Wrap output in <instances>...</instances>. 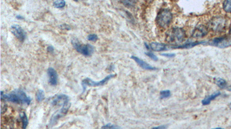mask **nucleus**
<instances>
[{"label": "nucleus", "instance_id": "nucleus-1", "mask_svg": "<svg viewBox=\"0 0 231 129\" xmlns=\"http://www.w3.org/2000/svg\"><path fill=\"white\" fill-rule=\"evenodd\" d=\"M1 99L2 101H7L11 102L25 104L27 105H29L31 102V98L27 96L24 91L20 89L15 90L9 94H5L4 93V92L1 91Z\"/></svg>", "mask_w": 231, "mask_h": 129}, {"label": "nucleus", "instance_id": "nucleus-2", "mask_svg": "<svg viewBox=\"0 0 231 129\" xmlns=\"http://www.w3.org/2000/svg\"><path fill=\"white\" fill-rule=\"evenodd\" d=\"M186 36V32L183 29L181 28H174L167 32L166 40L169 43L179 44L184 40Z\"/></svg>", "mask_w": 231, "mask_h": 129}, {"label": "nucleus", "instance_id": "nucleus-3", "mask_svg": "<svg viewBox=\"0 0 231 129\" xmlns=\"http://www.w3.org/2000/svg\"><path fill=\"white\" fill-rule=\"evenodd\" d=\"M71 43L77 52L82 54L84 56H90L93 54L94 48L91 44H80L76 38H73L71 39Z\"/></svg>", "mask_w": 231, "mask_h": 129}, {"label": "nucleus", "instance_id": "nucleus-4", "mask_svg": "<svg viewBox=\"0 0 231 129\" xmlns=\"http://www.w3.org/2000/svg\"><path fill=\"white\" fill-rule=\"evenodd\" d=\"M173 16L171 11L168 9H162L158 13L157 17V22L162 28L168 27L172 20Z\"/></svg>", "mask_w": 231, "mask_h": 129}, {"label": "nucleus", "instance_id": "nucleus-5", "mask_svg": "<svg viewBox=\"0 0 231 129\" xmlns=\"http://www.w3.org/2000/svg\"><path fill=\"white\" fill-rule=\"evenodd\" d=\"M226 25V20L223 17H213L209 22V27L213 31L220 32L222 31Z\"/></svg>", "mask_w": 231, "mask_h": 129}, {"label": "nucleus", "instance_id": "nucleus-6", "mask_svg": "<svg viewBox=\"0 0 231 129\" xmlns=\"http://www.w3.org/2000/svg\"><path fill=\"white\" fill-rule=\"evenodd\" d=\"M115 74H110V75L107 76L106 77H105L104 79H103L102 81H92L90 78H86V79H84L82 82L83 88V92L85 91L86 88L87 86L88 87H99V86H104L108 82V81H110L111 79L115 77Z\"/></svg>", "mask_w": 231, "mask_h": 129}, {"label": "nucleus", "instance_id": "nucleus-7", "mask_svg": "<svg viewBox=\"0 0 231 129\" xmlns=\"http://www.w3.org/2000/svg\"><path fill=\"white\" fill-rule=\"evenodd\" d=\"M70 107H71V103L69 102L64 103L63 106H62V108L60 110L55 112L53 115L52 117L51 118L50 121V126H53L59 121V119L64 117L68 113Z\"/></svg>", "mask_w": 231, "mask_h": 129}, {"label": "nucleus", "instance_id": "nucleus-8", "mask_svg": "<svg viewBox=\"0 0 231 129\" xmlns=\"http://www.w3.org/2000/svg\"><path fill=\"white\" fill-rule=\"evenodd\" d=\"M208 44L220 48H225L231 45V38L228 37L215 38L209 41Z\"/></svg>", "mask_w": 231, "mask_h": 129}, {"label": "nucleus", "instance_id": "nucleus-9", "mask_svg": "<svg viewBox=\"0 0 231 129\" xmlns=\"http://www.w3.org/2000/svg\"><path fill=\"white\" fill-rule=\"evenodd\" d=\"M11 31L12 34L21 42H23L27 37L26 32L22 27L19 25L14 24L11 27Z\"/></svg>", "mask_w": 231, "mask_h": 129}, {"label": "nucleus", "instance_id": "nucleus-10", "mask_svg": "<svg viewBox=\"0 0 231 129\" xmlns=\"http://www.w3.org/2000/svg\"><path fill=\"white\" fill-rule=\"evenodd\" d=\"M208 30L206 27L204 25H199L194 30L192 36L193 38H203L208 34Z\"/></svg>", "mask_w": 231, "mask_h": 129}, {"label": "nucleus", "instance_id": "nucleus-11", "mask_svg": "<svg viewBox=\"0 0 231 129\" xmlns=\"http://www.w3.org/2000/svg\"><path fill=\"white\" fill-rule=\"evenodd\" d=\"M69 102V97L66 95L61 94L57 95L52 100V104L53 106H58V105H62L66 103Z\"/></svg>", "mask_w": 231, "mask_h": 129}, {"label": "nucleus", "instance_id": "nucleus-12", "mask_svg": "<svg viewBox=\"0 0 231 129\" xmlns=\"http://www.w3.org/2000/svg\"><path fill=\"white\" fill-rule=\"evenodd\" d=\"M47 72L50 84L52 86H55L58 82V74L57 71L53 68H49Z\"/></svg>", "mask_w": 231, "mask_h": 129}, {"label": "nucleus", "instance_id": "nucleus-13", "mask_svg": "<svg viewBox=\"0 0 231 129\" xmlns=\"http://www.w3.org/2000/svg\"><path fill=\"white\" fill-rule=\"evenodd\" d=\"M132 59L133 60H135L137 64H138L140 67H141L142 68L144 69V70H157V68L154 67H152L151 65L149 64L148 63H147L146 62H145L144 61H143V60L140 59H139L138 57H136L135 56H132L131 57Z\"/></svg>", "mask_w": 231, "mask_h": 129}, {"label": "nucleus", "instance_id": "nucleus-14", "mask_svg": "<svg viewBox=\"0 0 231 129\" xmlns=\"http://www.w3.org/2000/svg\"><path fill=\"white\" fill-rule=\"evenodd\" d=\"M150 47L154 51H162L168 49V47L166 45L162 43L153 42L150 45Z\"/></svg>", "mask_w": 231, "mask_h": 129}, {"label": "nucleus", "instance_id": "nucleus-15", "mask_svg": "<svg viewBox=\"0 0 231 129\" xmlns=\"http://www.w3.org/2000/svg\"><path fill=\"white\" fill-rule=\"evenodd\" d=\"M205 43L204 41H195V42H187L185 44H184L183 45H180V46H176V47H175V48H193L194 47H195L197 45H198L199 44H204Z\"/></svg>", "mask_w": 231, "mask_h": 129}, {"label": "nucleus", "instance_id": "nucleus-16", "mask_svg": "<svg viewBox=\"0 0 231 129\" xmlns=\"http://www.w3.org/2000/svg\"><path fill=\"white\" fill-rule=\"evenodd\" d=\"M220 95H221V92H215L214 94H213L209 95L208 97L205 98L204 100L202 101V104L203 105H208V104H209L210 103L211 101H212L213 100L215 99L217 97L220 96Z\"/></svg>", "mask_w": 231, "mask_h": 129}, {"label": "nucleus", "instance_id": "nucleus-17", "mask_svg": "<svg viewBox=\"0 0 231 129\" xmlns=\"http://www.w3.org/2000/svg\"><path fill=\"white\" fill-rule=\"evenodd\" d=\"M20 118L22 121L23 129H26L28 124V120L27 115L24 113H22L20 114Z\"/></svg>", "mask_w": 231, "mask_h": 129}, {"label": "nucleus", "instance_id": "nucleus-18", "mask_svg": "<svg viewBox=\"0 0 231 129\" xmlns=\"http://www.w3.org/2000/svg\"><path fill=\"white\" fill-rule=\"evenodd\" d=\"M215 84L220 87V88H224L226 87L227 85V83H226V81L224 79H221V78H217L215 79Z\"/></svg>", "mask_w": 231, "mask_h": 129}, {"label": "nucleus", "instance_id": "nucleus-19", "mask_svg": "<svg viewBox=\"0 0 231 129\" xmlns=\"http://www.w3.org/2000/svg\"><path fill=\"white\" fill-rule=\"evenodd\" d=\"M44 98H45V95H44V91L42 90H39L36 94V99L37 101L42 102V101L44 100Z\"/></svg>", "mask_w": 231, "mask_h": 129}, {"label": "nucleus", "instance_id": "nucleus-20", "mask_svg": "<svg viewBox=\"0 0 231 129\" xmlns=\"http://www.w3.org/2000/svg\"><path fill=\"white\" fill-rule=\"evenodd\" d=\"M53 6L56 8L61 9V8H63L64 7H65L66 2L65 1H55L53 2Z\"/></svg>", "mask_w": 231, "mask_h": 129}, {"label": "nucleus", "instance_id": "nucleus-21", "mask_svg": "<svg viewBox=\"0 0 231 129\" xmlns=\"http://www.w3.org/2000/svg\"><path fill=\"white\" fill-rule=\"evenodd\" d=\"M224 10L227 13H231V1H226L223 3Z\"/></svg>", "mask_w": 231, "mask_h": 129}, {"label": "nucleus", "instance_id": "nucleus-22", "mask_svg": "<svg viewBox=\"0 0 231 129\" xmlns=\"http://www.w3.org/2000/svg\"><path fill=\"white\" fill-rule=\"evenodd\" d=\"M171 95V92L169 90H164L160 92V98L161 99H166L168 97H170Z\"/></svg>", "mask_w": 231, "mask_h": 129}, {"label": "nucleus", "instance_id": "nucleus-23", "mask_svg": "<svg viewBox=\"0 0 231 129\" xmlns=\"http://www.w3.org/2000/svg\"><path fill=\"white\" fill-rule=\"evenodd\" d=\"M119 127L113 124H108L102 126L101 129H119Z\"/></svg>", "mask_w": 231, "mask_h": 129}, {"label": "nucleus", "instance_id": "nucleus-24", "mask_svg": "<svg viewBox=\"0 0 231 129\" xmlns=\"http://www.w3.org/2000/svg\"><path fill=\"white\" fill-rule=\"evenodd\" d=\"M87 40L91 41H96L98 40V36L95 34H90L87 36Z\"/></svg>", "mask_w": 231, "mask_h": 129}, {"label": "nucleus", "instance_id": "nucleus-25", "mask_svg": "<svg viewBox=\"0 0 231 129\" xmlns=\"http://www.w3.org/2000/svg\"><path fill=\"white\" fill-rule=\"evenodd\" d=\"M121 3H123L124 5L127 6L128 7H131L134 6L135 2L133 1H121Z\"/></svg>", "mask_w": 231, "mask_h": 129}, {"label": "nucleus", "instance_id": "nucleus-26", "mask_svg": "<svg viewBox=\"0 0 231 129\" xmlns=\"http://www.w3.org/2000/svg\"><path fill=\"white\" fill-rule=\"evenodd\" d=\"M145 54H146L147 56H149V58H150L151 59L154 60L155 61L158 60V58H157V56H155L153 53L150 52H146Z\"/></svg>", "mask_w": 231, "mask_h": 129}, {"label": "nucleus", "instance_id": "nucleus-27", "mask_svg": "<svg viewBox=\"0 0 231 129\" xmlns=\"http://www.w3.org/2000/svg\"><path fill=\"white\" fill-rule=\"evenodd\" d=\"M162 56H164L165 57H167V58H173V57H175V54H169V53H164V54H161Z\"/></svg>", "mask_w": 231, "mask_h": 129}, {"label": "nucleus", "instance_id": "nucleus-28", "mask_svg": "<svg viewBox=\"0 0 231 129\" xmlns=\"http://www.w3.org/2000/svg\"><path fill=\"white\" fill-rule=\"evenodd\" d=\"M167 128V125H161L157 127H155L152 128V129H166Z\"/></svg>", "mask_w": 231, "mask_h": 129}, {"label": "nucleus", "instance_id": "nucleus-29", "mask_svg": "<svg viewBox=\"0 0 231 129\" xmlns=\"http://www.w3.org/2000/svg\"><path fill=\"white\" fill-rule=\"evenodd\" d=\"M47 50L48 51L50 52V53H53L55 51V48L53 46H49L48 48H47Z\"/></svg>", "mask_w": 231, "mask_h": 129}, {"label": "nucleus", "instance_id": "nucleus-30", "mask_svg": "<svg viewBox=\"0 0 231 129\" xmlns=\"http://www.w3.org/2000/svg\"><path fill=\"white\" fill-rule=\"evenodd\" d=\"M16 18H18V19H20V20L23 19V17L22 16H20V15H17V16H16Z\"/></svg>", "mask_w": 231, "mask_h": 129}, {"label": "nucleus", "instance_id": "nucleus-31", "mask_svg": "<svg viewBox=\"0 0 231 129\" xmlns=\"http://www.w3.org/2000/svg\"><path fill=\"white\" fill-rule=\"evenodd\" d=\"M227 90H228V91H231V86H229V87H228V88H227Z\"/></svg>", "mask_w": 231, "mask_h": 129}, {"label": "nucleus", "instance_id": "nucleus-32", "mask_svg": "<svg viewBox=\"0 0 231 129\" xmlns=\"http://www.w3.org/2000/svg\"><path fill=\"white\" fill-rule=\"evenodd\" d=\"M222 129V128H220V127H217V128H215V129Z\"/></svg>", "mask_w": 231, "mask_h": 129}, {"label": "nucleus", "instance_id": "nucleus-33", "mask_svg": "<svg viewBox=\"0 0 231 129\" xmlns=\"http://www.w3.org/2000/svg\"><path fill=\"white\" fill-rule=\"evenodd\" d=\"M230 33H231V29H230Z\"/></svg>", "mask_w": 231, "mask_h": 129}, {"label": "nucleus", "instance_id": "nucleus-34", "mask_svg": "<svg viewBox=\"0 0 231 129\" xmlns=\"http://www.w3.org/2000/svg\"><path fill=\"white\" fill-rule=\"evenodd\" d=\"M230 107H231V104H230Z\"/></svg>", "mask_w": 231, "mask_h": 129}]
</instances>
